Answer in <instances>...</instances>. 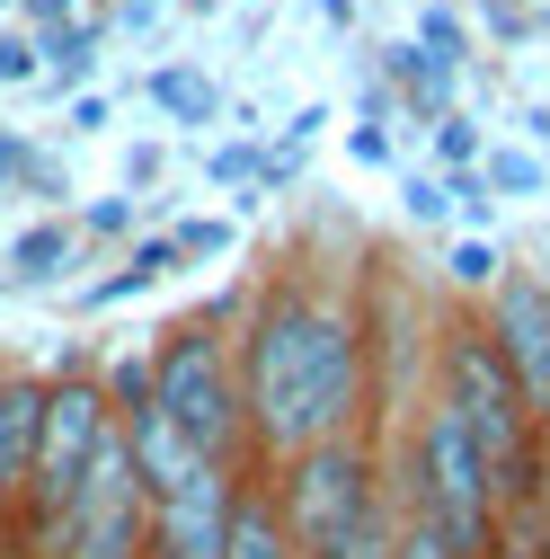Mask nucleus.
<instances>
[{
    "label": "nucleus",
    "instance_id": "f257e3e1",
    "mask_svg": "<svg viewBox=\"0 0 550 559\" xmlns=\"http://www.w3.org/2000/svg\"><path fill=\"white\" fill-rule=\"evenodd\" d=\"M231 356H240L249 462L258 471H275L302 444H328V436H382L364 302L320 285L302 258L258 275V294L231 320Z\"/></svg>",
    "mask_w": 550,
    "mask_h": 559
},
{
    "label": "nucleus",
    "instance_id": "f03ea898",
    "mask_svg": "<svg viewBox=\"0 0 550 559\" xmlns=\"http://www.w3.org/2000/svg\"><path fill=\"white\" fill-rule=\"evenodd\" d=\"M391 488H399V515L427 524L453 559H506L498 479H489V462H479L462 408H453L435 382L408 400L399 427H391Z\"/></svg>",
    "mask_w": 550,
    "mask_h": 559
},
{
    "label": "nucleus",
    "instance_id": "7ed1b4c3",
    "mask_svg": "<svg viewBox=\"0 0 550 559\" xmlns=\"http://www.w3.org/2000/svg\"><path fill=\"white\" fill-rule=\"evenodd\" d=\"M240 302L187 311L152 337V408L223 471H249V400H240V356H231Z\"/></svg>",
    "mask_w": 550,
    "mask_h": 559
},
{
    "label": "nucleus",
    "instance_id": "20e7f679",
    "mask_svg": "<svg viewBox=\"0 0 550 559\" xmlns=\"http://www.w3.org/2000/svg\"><path fill=\"white\" fill-rule=\"evenodd\" d=\"M266 488H275V507H285V524H294V550L320 559V550H337L347 533H364L399 498V488H391V436L302 444V453H285V462L266 471Z\"/></svg>",
    "mask_w": 550,
    "mask_h": 559
},
{
    "label": "nucleus",
    "instance_id": "39448f33",
    "mask_svg": "<svg viewBox=\"0 0 550 559\" xmlns=\"http://www.w3.org/2000/svg\"><path fill=\"white\" fill-rule=\"evenodd\" d=\"M107 436H116V400H107V373H89L81 356L62 365V373H45V427H36V471H27V498L10 507V524L27 533V542H45L62 515H72V498H81V479H89V462L107 453Z\"/></svg>",
    "mask_w": 550,
    "mask_h": 559
},
{
    "label": "nucleus",
    "instance_id": "423d86ee",
    "mask_svg": "<svg viewBox=\"0 0 550 559\" xmlns=\"http://www.w3.org/2000/svg\"><path fill=\"white\" fill-rule=\"evenodd\" d=\"M479 329H489V346L506 356L515 391L533 400V417L550 427V275L533 266H506L489 294H479Z\"/></svg>",
    "mask_w": 550,
    "mask_h": 559
},
{
    "label": "nucleus",
    "instance_id": "0eeeda50",
    "mask_svg": "<svg viewBox=\"0 0 550 559\" xmlns=\"http://www.w3.org/2000/svg\"><path fill=\"white\" fill-rule=\"evenodd\" d=\"M231 488H240V471H223V462H195L178 488H160L152 498V559H223Z\"/></svg>",
    "mask_w": 550,
    "mask_h": 559
},
{
    "label": "nucleus",
    "instance_id": "6e6552de",
    "mask_svg": "<svg viewBox=\"0 0 550 559\" xmlns=\"http://www.w3.org/2000/svg\"><path fill=\"white\" fill-rule=\"evenodd\" d=\"M36 427H45V373H0V515L27 498V471H36Z\"/></svg>",
    "mask_w": 550,
    "mask_h": 559
},
{
    "label": "nucleus",
    "instance_id": "1a4fd4ad",
    "mask_svg": "<svg viewBox=\"0 0 550 559\" xmlns=\"http://www.w3.org/2000/svg\"><path fill=\"white\" fill-rule=\"evenodd\" d=\"M223 559H302V550H294V524H285V507H275V488H266V471H258V462H249V471H240V488H231Z\"/></svg>",
    "mask_w": 550,
    "mask_h": 559
},
{
    "label": "nucleus",
    "instance_id": "9d476101",
    "mask_svg": "<svg viewBox=\"0 0 550 559\" xmlns=\"http://www.w3.org/2000/svg\"><path fill=\"white\" fill-rule=\"evenodd\" d=\"M382 81L408 98V116H418V124H444V116H453V81H462V72H444V62H435L418 36H408V45H382Z\"/></svg>",
    "mask_w": 550,
    "mask_h": 559
},
{
    "label": "nucleus",
    "instance_id": "9b49d317",
    "mask_svg": "<svg viewBox=\"0 0 550 559\" xmlns=\"http://www.w3.org/2000/svg\"><path fill=\"white\" fill-rule=\"evenodd\" d=\"M143 98H152L169 124H214V116H223V81L195 72V62H152V72H143Z\"/></svg>",
    "mask_w": 550,
    "mask_h": 559
},
{
    "label": "nucleus",
    "instance_id": "f8f14e48",
    "mask_svg": "<svg viewBox=\"0 0 550 559\" xmlns=\"http://www.w3.org/2000/svg\"><path fill=\"white\" fill-rule=\"evenodd\" d=\"M98 45H107V19H72V27H45V36H36V53H45V81L81 98V90L98 81Z\"/></svg>",
    "mask_w": 550,
    "mask_h": 559
},
{
    "label": "nucleus",
    "instance_id": "ddd939ff",
    "mask_svg": "<svg viewBox=\"0 0 550 559\" xmlns=\"http://www.w3.org/2000/svg\"><path fill=\"white\" fill-rule=\"evenodd\" d=\"M169 266H178V240H169V231H152V240H133L116 275H98V285H81V311H107V302H133V294H152V285H160Z\"/></svg>",
    "mask_w": 550,
    "mask_h": 559
},
{
    "label": "nucleus",
    "instance_id": "4468645a",
    "mask_svg": "<svg viewBox=\"0 0 550 559\" xmlns=\"http://www.w3.org/2000/svg\"><path fill=\"white\" fill-rule=\"evenodd\" d=\"M72 258H81V223L45 214V223H27V231L10 240V285H53Z\"/></svg>",
    "mask_w": 550,
    "mask_h": 559
},
{
    "label": "nucleus",
    "instance_id": "2eb2a0df",
    "mask_svg": "<svg viewBox=\"0 0 550 559\" xmlns=\"http://www.w3.org/2000/svg\"><path fill=\"white\" fill-rule=\"evenodd\" d=\"M418 45L444 62V72H462V62H470V27H462L453 0H427V10H418Z\"/></svg>",
    "mask_w": 550,
    "mask_h": 559
},
{
    "label": "nucleus",
    "instance_id": "dca6fc26",
    "mask_svg": "<svg viewBox=\"0 0 550 559\" xmlns=\"http://www.w3.org/2000/svg\"><path fill=\"white\" fill-rule=\"evenodd\" d=\"M498 275H506V258H498V240H462V249L444 258V285H453V294H470V302L489 294Z\"/></svg>",
    "mask_w": 550,
    "mask_h": 559
},
{
    "label": "nucleus",
    "instance_id": "f3484780",
    "mask_svg": "<svg viewBox=\"0 0 550 559\" xmlns=\"http://www.w3.org/2000/svg\"><path fill=\"white\" fill-rule=\"evenodd\" d=\"M479 160H489V143H479V124L453 107V116L435 124V178H462V169H479Z\"/></svg>",
    "mask_w": 550,
    "mask_h": 559
},
{
    "label": "nucleus",
    "instance_id": "a211bd4d",
    "mask_svg": "<svg viewBox=\"0 0 550 559\" xmlns=\"http://www.w3.org/2000/svg\"><path fill=\"white\" fill-rule=\"evenodd\" d=\"M479 178H489L498 204H506V195H541V160H533V152H489V160H479Z\"/></svg>",
    "mask_w": 550,
    "mask_h": 559
},
{
    "label": "nucleus",
    "instance_id": "6ab92c4d",
    "mask_svg": "<svg viewBox=\"0 0 550 559\" xmlns=\"http://www.w3.org/2000/svg\"><path fill=\"white\" fill-rule=\"evenodd\" d=\"M45 81V53L27 27H0V90H36Z\"/></svg>",
    "mask_w": 550,
    "mask_h": 559
},
{
    "label": "nucleus",
    "instance_id": "aec40b11",
    "mask_svg": "<svg viewBox=\"0 0 550 559\" xmlns=\"http://www.w3.org/2000/svg\"><path fill=\"white\" fill-rule=\"evenodd\" d=\"M444 195H453V223H470V240L498 223V195H489V178L479 169H462V178H444Z\"/></svg>",
    "mask_w": 550,
    "mask_h": 559
},
{
    "label": "nucleus",
    "instance_id": "412c9836",
    "mask_svg": "<svg viewBox=\"0 0 550 559\" xmlns=\"http://www.w3.org/2000/svg\"><path fill=\"white\" fill-rule=\"evenodd\" d=\"M169 240H178V266H187V258H231V223H223V214H187Z\"/></svg>",
    "mask_w": 550,
    "mask_h": 559
},
{
    "label": "nucleus",
    "instance_id": "4be33fe9",
    "mask_svg": "<svg viewBox=\"0 0 550 559\" xmlns=\"http://www.w3.org/2000/svg\"><path fill=\"white\" fill-rule=\"evenodd\" d=\"M133 231V195H98L81 204V240H124Z\"/></svg>",
    "mask_w": 550,
    "mask_h": 559
},
{
    "label": "nucleus",
    "instance_id": "5701e85b",
    "mask_svg": "<svg viewBox=\"0 0 550 559\" xmlns=\"http://www.w3.org/2000/svg\"><path fill=\"white\" fill-rule=\"evenodd\" d=\"M347 160H364V169H391V160H399V143L382 133V116H356V124H347Z\"/></svg>",
    "mask_w": 550,
    "mask_h": 559
},
{
    "label": "nucleus",
    "instance_id": "b1692460",
    "mask_svg": "<svg viewBox=\"0 0 550 559\" xmlns=\"http://www.w3.org/2000/svg\"><path fill=\"white\" fill-rule=\"evenodd\" d=\"M399 204H408V223H444V214H453L444 178H399Z\"/></svg>",
    "mask_w": 550,
    "mask_h": 559
},
{
    "label": "nucleus",
    "instance_id": "393cba45",
    "mask_svg": "<svg viewBox=\"0 0 550 559\" xmlns=\"http://www.w3.org/2000/svg\"><path fill=\"white\" fill-rule=\"evenodd\" d=\"M81 19V0H19V27L27 36H45V27H72Z\"/></svg>",
    "mask_w": 550,
    "mask_h": 559
},
{
    "label": "nucleus",
    "instance_id": "a878e982",
    "mask_svg": "<svg viewBox=\"0 0 550 559\" xmlns=\"http://www.w3.org/2000/svg\"><path fill=\"white\" fill-rule=\"evenodd\" d=\"M160 169H169L160 143H133V152H124V187H160Z\"/></svg>",
    "mask_w": 550,
    "mask_h": 559
},
{
    "label": "nucleus",
    "instance_id": "bb28decb",
    "mask_svg": "<svg viewBox=\"0 0 550 559\" xmlns=\"http://www.w3.org/2000/svg\"><path fill=\"white\" fill-rule=\"evenodd\" d=\"M391 559H453V550H444L427 524H408V515H399V550H391Z\"/></svg>",
    "mask_w": 550,
    "mask_h": 559
},
{
    "label": "nucleus",
    "instance_id": "cd10ccee",
    "mask_svg": "<svg viewBox=\"0 0 550 559\" xmlns=\"http://www.w3.org/2000/svg\"><path fill=\"white\" fill-rule=\"evenodd\" d=\"M72 124L98 133V124H107V90H81V98H72Z\"/></svg>",
    "mask_w": 550,
    "mask_h": 559
},
{
    "label": "nucleus",
    "instance_id": "c85d7f7f",
    "mask_svg": "<svg viewBox=\"0 0 550 559\" xmlns=\"http://www.w3.org/2000/svg\"><path fill=\"white\" fill-rule=\"evenodd\" d=\"M160 19V0H116V27H152Z\"/></svg>",
    "mask_w": 550,
    "mask_h": 559
},
{
    "label": "nucleus",
    "instance_id": "c756f323",
    "mask_svg": "<svg viewBox=\"0 0 550 559\" xmlns=\"http://www.w3.org/2000/svg\"><path fill=\"white\" fill-rule=\"evenodd\" d=\"M0 559H36V542H27V533H19L10 515H0Z\"/></svg>",
    "mask_w": 550,
    "mask_h": 559
},
{
    "label": "nucleus",
    "instance_id": "7c9ffc66",
    "mask_svg": "<svg viewBox=\"0 0 550 559\" xmlns=\"http://www.w3.org/2000/svg\"><path fill=\"white\" fill-rule=\"evenodd\" d=\"M311 10H320L328 27H356V0H311Z\"/></svg>",
    "mask_w": 550,
    "mask_h": 559
},
{
    "label": "nucleus",
    "instance_id": "2f4dec72",
    "mask_svg": "<svg viewBox=\"0 0 550 559\" xmlns=\"http://www.w3.org/2000/svg\"><path fill=\"white\" fill-rule=\"evenodd\" d=\"M524 133H541V143H550V107H533V116H524Z\"/></svg>",
    "mask_w": 550,
    "mask_h": 559
},
{
    "label": "nucleus",
    "instance_id": "473e14b6",
    "mask_svg": "<svg viewBox=\"0 0 550 559\" xmlns=\"http://www.w3.org/2000/svg\"><path fill=\"white\" fill-rule=\"evenodd\" d=\"M187 10H223V0H187Z\"/></svg>",
    "mask_w": 550,
    "mask_h": 559
},
{
    "label": "nucleus",
    "instance_id": "72a5a7b5",
    "mask_svg": "<svg viewBox=\"0 0 550 559\" xmlns=\"http://www.w3.org/2000/svg\"><path fill=\"white\" fill-rule=\"evenodd\" d=\"M0 10H19V0H0Z\"/></svg>",
    "mask_w": 550,
    "mask_h": 559
},
{
    "label": "nucleus",
    "instance_id": "f704fd0d",
    "mask_svg": "<svg viewBox=\"0 0 550 559\" xmlns=\"http://www.w3.org/2000/svg\"><path fill=\"white\" fill-rule=\"evenodd\" d=\"M0 373H10V356H0Z\"/></svg>",
    "mask_w": 550,
    "mask_h": 559
}]
</instances>
